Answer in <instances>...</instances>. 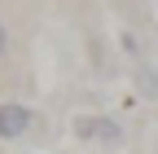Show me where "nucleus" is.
Returning <instances> with one entry per match:
<instances>
[{
	"mask_svg": "<svg viewBox=\"0 0 158 154\" xmlns=\"http://www.w3.org/2000/svg\"><path fill=\"white\" fill-rule=\"evenodd\" d=\"M31 119H35V114H31L27 106H18V101H5V106H0V137H5V141L22 137V132L31 128Z\"/></svg>",
	"mask_w": 158,
	"mask_h": 154,
	"instance_id": "nucleus-1",
	"label": "nucleus"
},
{
	"mask_svg": "<svg viewBox=\"0 0 158 154\" xmlns=\"http://www.w3.org/2000/svg\"><path fill=\"white\" fill-rule=\"evenodd\" d=\"M0 53H5V22H0Z\"/></svg>",
	"mask_w": 158,
	"mask_h": 154,
	"instance_id": "nucleus-3",
	"label": "nucleus"
},
{
	"mask_svg": "<svg viewBox=\"0 0 158 154\" xmlns=\"http://www.w3.org/2000/svg\"><path fill=\"white\" fill-rule=\"evenodd\" d=\"M75 137H84V141H118V123L114 119H97V114H79Z\"/></svg>",
	"mask_w": 158,
	"mask_h": 154,
	"instance_id": "nucleus-2",
	"label": "nucleus"
}]
</instances>
